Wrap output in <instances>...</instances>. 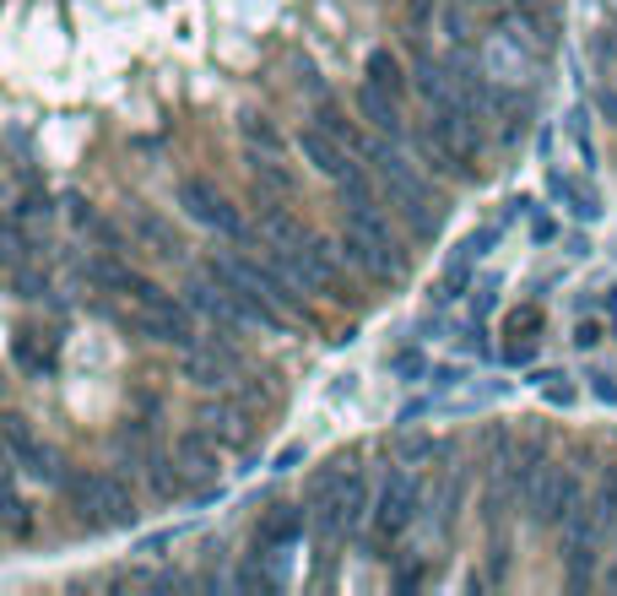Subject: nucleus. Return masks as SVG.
<instances>
[{
    "label": "nucleus",
    "mask_w": 617,
    "mask_h": 596,
    "mask_svg": "<svg viewBox=\"0 0 617 596\" xmlns=\"http://www.w3.org/2000/svg\"><path fill=\"white\" fill-rule=\"evenodd\" d=\"M71 505H76V516H82L93 531L130 527V521H136V499H130V488H125L120 477H109V472L71 477Z\"/></svg>",
    "instance_id": "1"
},
{
    "label": "nucleus",
    "mask_w": 617,
    "mask_h": 596,
    "mask_svg": "<svg viewBox=\"0 0 617 596\" xmlns=\"http://www.w3.org/2000/svg\"><path fill=\"white\" fill-rule=\"evenodd\" d=\"M526 505H531V516H537L542 527H563V521L580 510V477L548 466V472L537 477V488L526 494Z\"/></svg>",
    "instance_id": "2"
},
{
    "label": "nucleus",
    "mask_w": 617,
    "mask_h": 596,
    "mask_svg": "<svg viewBox=\"0 0 617 596\" xmlns=\"http://www.w3.org/2000/svg\"><path fill=\"white\" fill-rule=\"evenodd\" d=\"M180 206H185L195 223H206V228H217V234H228V239H245V223H239V212L217 196L212 185L185 180V185H180Z\"/></svg>",
    "instance_id": "3"
},
{
    "label": "nucleus",
    "mask_w": 617,
    "mask_h": 596,
    "mask_svg": "<svg viewBox=\"0 0 617 596\" xmlns=\"http://www.w3.org/2000/svg\"><path fill=\"white\" fill-rule=\"evenodd\" d=\"M282 266L293 271V282L304 288V293H336V261H331V250L325 245H299V250H288Z\"/></svg>",
    "instance_id": "4"
},
{
    "label": "nucleus",
    "mask_w": 617,
    "mask_h": 596,
    "mask_svg": "<svg viewBox=\"0 0 617 596\" xmlns=\"http://www.w3.org/2000/svg\"><path fill=\"white\" fill-rule=\"evenodd\" d=\"M412 499H418V483H412L407 472H390V483H385V494H379V510H374V521H379L385 537H401V531H407Z\"/></svg>",
    "instance_id": "5"
},
{
    "label": "nucleus",
    "mask_w": 617,
    "mask_h": 596,
    "mask_svg": "<svg viewBox=\"0 0 617 596\" xmlns=\"http://www.w3.org/2000/svg\"><path fill=\"white\" fill-rule=\"evenodd\" d=\"M299 147H304V158L320 169V174H331V180H347L353 174V163H347V152L336 147V136L325 131V126H314V131L299 136Z\"/></svg>",
    "instance_id": "6"
},
{
    "label": "nucleus",
    "mask_w": 617,
    "mask_h": 596,
    "mask_svg": "<svg viewBox=\"0 0 617 596\" xmlns=\"http://www.w3.org/2000/svg\"><path fill=\"white\" fill-rule=\"evenodd\" d=\"M602 510H574L569 521H563V559H596V537H602Z\"/></svg>",
    "instance_id": "7"
},
{
    "label": "nucleus",
    "mask_w": 617,
    "mask_h": 596,
    "mask_svg": "<svg viewBox=\"0 0 617 596\" xmlns=\"http://www.w3.org/2000/svg\"><path fill=\"white\" fill-rule=\"evenodd\" d=\"M358 115H364L369 126H379L385 136H401V109H396V93H385V87H374V82H364V87H358Z\"/></svg>",
    "instance_id": "8"
},
{
    "label": "nucleus",
    "mask_w": 617,
    "mask_h": 596,
    "mask_svg": "<svg viewBox=\"0 0 617 596\" xmlns=\"http://www.w3.org/2000/svg\"><path fill=\"white\" fill-rule=\"evenodd\" d=\"M174 462H180L185 477H212V472H217V445H212L206 434H180Z\"/></svg>",
    "instance_id": "9"
},
{
    "label": "nucleus",
    "mask_w": 617,
    "mask_h": 596,
    "mask_svg": "<svg viewBox=\"0 0 617 596\" xmlns=\"http://www.w3.org/2000/svg\"><path fill=\"white\" fill-rule=\"evenodd\" d=\"M260 234H266L271 245H282V250H299V245H308L304 228H299L282 206H266V212H260Z\"/></svg>",
    "instance_id": "10"
},
{
    "label": "nucleus",
    "mask_w": 617,
    "mask_h": 596,
    "mask_svg": "<svg viewBox=\"0 0 617 596\" xmlns=\"http://www.w3.org/2000/svg\"><path fill=\"white\" fill-rule=\"evenodd\" d=\"M201 423L212 440H245V412H234V407H206Z\"/></svg>",
    "instance_id": "11"
},
{
    "label": "nucleus",
    "mask_w": 617,
    "mask_h": 596,
    "mask_svg": "<svg viewBox=\"0 0 617 596\" xmlns=\"http://www.w3.org/2000/svg\"><path fill=\"white\" fill-rule=\"evenodd\" d=\"M136 239H147L158 256H180V239H174V234H169L152 212H136Z\"/></svg>",
    "instance_id": "12"
},
{
    "label": "nucleus",
    "mask_w": 617,
    "mask_h": 596,
    "mask_svg": "<svg viewBox=\"0 0 617 596\" xmlns=\"http://www.w3.org/2000/svg\"><path fill=\"white\" fill-rule=\"evenodd\" d=\"M369 82L401 98V87H407V82H401V61H396L390 50H374V55H369Z\"/></svg>",
    "instance_id": "13"
},
{
    "label": "nucleus",
    "mask_w": 617,
    "mask_h": 596,
    "mask_svg": "<svg viewBox=\"0 0 617 596\" xmlns=\"http://www.w3.org/2000/svg\"><path fill=\"white\" fill-rule=\"evenodd\" d=\"M239 131H245L249 147H266V152H282V136H277V126L266 120V115H245L239 120Z\"/></svg>",
    "instance_id": "14"
},
{
    "label": "nucleus",
    "mask_w": 617,
    "mask_h": 596,
    "mask_svg": "<svg viewBox=\"0 0 617 596\" xmlns=\"http://www.w3.org/2000/svg\"><path fill=\"white\" fill-rule=\"evenodd\" d=\"M6 451H11V462H22L28 451H33V434H28V418H6Z\"/></svg>",
    "instance_id": "15"
},
{
    "label": "nucleus",
    "mask_w": 617,
    "mask_h": 596,
    "mask_svg": "<svg viewBox=\"0 0 617 596\" xmlns=\"http://www.w3.org/2000/svg\"><path fill=\"white\" fill-rule=\"evenodd\" d=\"M255 174H260V180H266L271 191H282V196L293 191V174H288V169H277V152H266V158H255Z\"/></svg>",
    "instance_id": "16"
},
{
    "label": "nucleus",
    "mask_w": 617,
    "mask_h": 596,
    "mask_svg": "<svg viewBox=\"0 0 617 596\" xmlns=\"http://www.w3.org/2000/svg\"><path fill=\"white\" fill-rule=\"evenodd\" d=\"M553 191L569 201V212H574V217H596V201L585 196V191H580L574 180H553Z\"/></svg>",
    "instance_id": "17"
},
{
    "label": "nucleus",
    "mask_w": 617,
    "mask_h": 596,
    "mask_svg": "<svg viewBox=\"0 0 617 596\" xmlns=\"http://www.w3.org/2000/svg\"><path fill=\"white\" fill-rule=\"evenodd\" d=\"M11 288H17L22 299H44V293H50V282H44V277H33L28 266H11Z\"/></svg>",
    "instance_id": "18"
},
{
    "label": "nucleus",
    "mask_w": 617,
    "mask_h": 596,
    "mask_svg": "<svg viewBox=\"0 0 617 596\" xmlns=\"http://www.w3.org/2000/svg\"><path fill=\"white\" fill-rule=\"evenodd\" d=\"M433 17H439V0H407V28H412V33L429 28Z\"/></svg>",
    "instance_id": "19"
},
{
    "label": "nucleus",
    "mask_w": 617,
    "mask_h": 596,
    "mask_svg": "<svg viewBox=\"0 0 617 596\" xmlns=\"http://www.w3.org/2000/svg\"><path fill=\"white\" fill-rule=\"evenodd\" d=\"M299 527H304L299 516H277V521L266 527V542H293V537H299Z\"/></svg>",
    "instance_id": "20"
},
{
    "label": "nucleus",
    "mask_w": 617,
    "mask_h": 596,
    "mask_svg": "<svg viewBox=\"0 0 617 596\" xmlns=\"http://www.w3.org/2000/svg\"><path fill=\"white\" fill-rule=\"evenodd\" d=\"M6 527L17 531V537H22V531H28V505H22V499H17V494H6Z\"/></svg>",
    "instance_id": "21"
},
{
    "label": "nucleus",
    "mask_w": 617,
    "mask_h": 596,
    "mask_svg": "<svg viewBox=\"0 0 617 596\" xmlns=\"http://www.w3.org/2000/svg\"><path fill=\"white\" fill-rule=\"evenodd\" d=\"M390 369L412 380V375H423V358H418V353H396V358H390Z\"/></svg>",
    "instance_id": "22"
},
{
    "label": "nucleus",
    "mask_w": 617,
    "mask_h": 596,
    "mask_svg": "<svg viewBox=\"0 0 617 596\" xmlns=\"http://www.w3.org/2000/svg\"><path fill=\"white\" fill-rule=\"evenodd\" d=\"M320 126H325L331 136H353V131H347V120H342V115H336L331 104H320Z\"/></svg>",
    "instance_id": "23"
},
{
    "label": "nucleus",
    "mask_w": 617,
    "mask_h": 596,
    "mask_svg": "<svg viewBox=\"0 0 617 596\" xmlns=\"http://www.w3.org/2000/svg\"><path fill=\"white\" fill-rule=\"evenodd\" d=\"M596 109H602V115L617 126V93H602V98H596Z\"/></svg>",
    "instance_id": "24"
}]
</instances>
